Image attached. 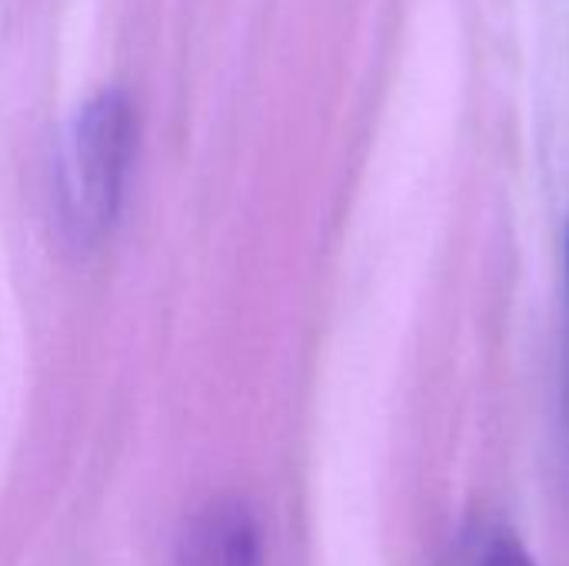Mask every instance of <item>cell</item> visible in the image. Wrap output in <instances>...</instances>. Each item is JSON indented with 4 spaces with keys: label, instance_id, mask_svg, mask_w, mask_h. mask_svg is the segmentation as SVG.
<instances>
[{
    "label": "cell",
    "instance_id": "cell-1",
    "mask_svg": "<svg viewBox=\"0 0 569 566\" xmlns=\"http://www.w3.org/2000/svg\"><path fill=\"white\" fill-rule=\"evenodd\" d=\"M137 150V117L120 90L93 93L73 117L57 170L60 220L73 244H100L123 207Z\"/></svg>",
    "mask_w": 569,
    "mask_h": 566
},
{
    "label": "cell",
    "instance_id": "cell-2",
    "mask_svg": "<svg viewBox=\"0 0 569 566\" xmlns=\"http://www.w3.org/2000/svg\"><path fill=\"white\" fill-rule=\"evenodd\" d=\"M173 566H263L257 514L233 497L203 504L177 534Z\"/></svg>",
    "mask_w": 569,
    "mask_h": 566
},
{
    "label": "cell",
    "instance_id": "cell-3",
    "mask_svg": "<svg viewBox=\"0 0 569 566\" xmlns=\"http://www.w3.org/2000/svg\"><path fill=\"white\" fill-rule=\"evenodd\" d=\"M473 566H537V564L530 560L527 547H523L517 537H510V534H497V537H490V540H487V547L480 550V557H477V564Z\"/></svg>",
    "mask_w": 569,
    "mask_h": 566
},
{
    "label": "cell",
    "instance_id": "cell-4",
    "mask_svg": "<svg viewBox=\"0 0 569 566\" xmlns=\"http://www.w3.org/2000/svg\"><path fill=\"white\" fill-rule=\"evenodd\" d=\"M567 267H569V247H567Z\"/></svg>",
    "mask_w": 569,
    "mask_h": 566
}]
</instances>
